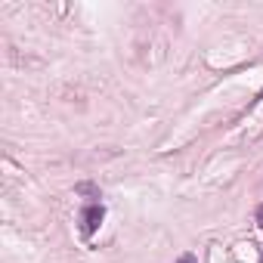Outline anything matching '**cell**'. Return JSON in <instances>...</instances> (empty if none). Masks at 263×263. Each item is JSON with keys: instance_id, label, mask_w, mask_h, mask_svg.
<instances>
[{"instance_id": "1", "label": "cell", "mask_w": 263, "mask_h": 263, "mask_svg": "<svg viewBox=\"0 0 263 263\" xmlns=\"http://www.w3.org/2000/svg\"><path fill=\"white\" fill-rule=\"evenodd\" d=\"M102 217H105V208H102L99 201H93V204H87V208L81 211V232H84V238H90V235L99 229Z\"/></svg>"}, {"instance_id": "2", "label": "cell", "mask_w": 263, "mask_h": 263, "mask_svg": "<svg viewBox=\"0 0 263 263\" xmlns=\"http://www.w3.org/2000/svg\"><path fill=\"white\" fill-rule=\"evenodd\" d=\"M177 263H195V257H192V254H183V257H180Z\"/></svg>"}, {"instance_id": "3", "label": "cell", "mask_w": 263, "mask_h": 263, "mask_svg": "<svg viewBox=\"0 0 263 263\" xmlns=\"http://www.w3.org/2000/svg\"><path fill=\"white\" fill-rule=\"evenodd\" d=\"M257 226H260V229H263V204H260V208H257Z\"/></svg>"}]
</instances>
